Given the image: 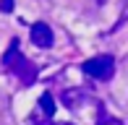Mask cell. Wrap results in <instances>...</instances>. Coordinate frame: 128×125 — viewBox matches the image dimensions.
<instances>
[{
  "label": "cell",
  "mask_w": 128,
  "mask_h": 125,
  "mask_svg": "<svg viewBox=\"0 0 128 125\" xmlns=\"http://www.w3.org/2000/svg\"><path fill=\"white\" fill-rule=\"evenodd\" d=\"M32 42L42 50H50L52 42H55V34H52V29L44 21H37V24H32Z\"/></svg>",
  "instance_id": "277c9868"
},
{
  "label": "cell",
  "mask_w": 128,
  "mask_h": 125,
  "mask_svg": "<svg viewBox=\"0 0 128 125\" xmlns=\"http://www.w3.org/2000/svg\"><path fill=\"white\" fill-rule=\"evenodd\" d=\"M52 115H55V99H52L50 91H44L39 96V102H37V112L32 115V123L34 125H44V123L52 120Z\"/></svg>",
  "instance_id": "3957f363"
},
{
  "label": "cell",
  "mask_w": 128,
  "mask_h": 125,
  "mask_svg": "<svg viewBox=\"0 0 128 125\" xmlns=\"http://www.w3.org/2000/svg\"><path fill=\"white\" fill-rule=\"evenodd\" d=\"M52 125H73V123H52Z\"/></svg>",
  "instance_id": "ba28073f"
},
{
  "label": "cell",
  "mask_w": 128,
  "mask_h": 125,
  "mask_svg": "<svg viewBox=\"0 0 128 125\" xmlns=\"http://www.w3.org/2000/svg\"><path fill=\"white\" fill-rule=\"evenodd\" d=\"M60 99H63V104H66L68 110H78V107L86 102V91L84 89H63Z\"/></svg>",
  "instance_id": "5b68a950"
},
{
  "label": "cell",
  "mask_w": 128,
  "mask_h": 125,
  "mask_svg": "<svg viewBox=\"0 0 128 125\" xmlns=\"http://www.w3.org/2000/svg\"><path fill=\"white\" fill-rule=\"evenodd\" d=\"M3 68L8 73H13L16 78H18L24 86H32L34 81H37V65H34L29 58H24L18 50V39H10L8 50L3 52Z\"/></svg>",
  "instance_id": "6da1fadb"
},
{
  "label": "cell",
  "mask_w": 128,
  "mask_h": 125,
  "mask_svg": "<svg viewBox=\"0 0 128 125\" xmlns=\"http://www.w3.org/2000/svg\"><path fill=\"white\" fill-rule=\"evenodd\" d=\"M97 125H123L120 120H115V117H110V115H104V110L100 107V117H97Z\"/></svg>",
  "instance_id": "8992f818"
},
{
  "label": "cell",
  "mask_w": 128,
  "mask_h": 125,
  "mask_svg": "<svg viewBox=\"0 0 128 125\" xmlns=\"http://www.w3.org/2000/svg\"><path fill=\"white\" fill-rule=\"evenodd\" d=\"M81 70L86 73L89 78H97V81H110L115 73V60L112 55H97V58L86 60L84 65H81Z\"/></svg>",
  "instance_id": "7a4b0ae2"
},
{
  "label": "cell",
  "mask_w": 128,
  "mask_h": 125,
  "mask_svg": "<svg viewBox=\"0 0 128 125\" xmlns=\"http://www.w3.org/2000/svg\"><path fill=\"white\" fill-rule=\"evenodd\" d=\"M0 10H3V13H10V10H13V0H0Z\"/></svg>",
  "instance_id": "52a82bcc"
}]
</instances>
